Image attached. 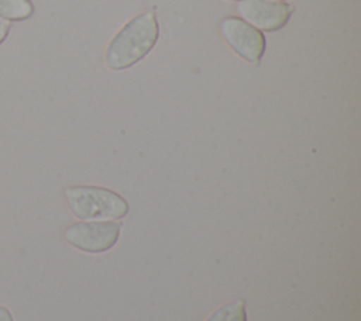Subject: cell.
I'll return each instance as SVG.
<instances>
[{"instance_id":"cell-1","label":"cell","mask_w":361,"mask_h":321,"mask_svg":"<svg viewBox=\"0 0 361 321\" xmlns=\"http://www.w3.org/2000/svg\"><path fill=\"white\" fill-rule=\"evenodd\" d=\"M159 38V24L152 11L127 21L109 42L104 63L111 70H124L142 61Z\"/></svg>"},{"instance_id":"cell-2","label":"cell","mask_w":361,"mask_h":321,"mask_svg":"<svg viewBox=\"0 0 361 321\" xmlns=\"http://www.w3.org/2000/svg\"><path fill=\"white\" fill-rule=\"evenodd\" d=\"M69 210L79 220H118L128 213L127 201L113 190L97 186L65 189Z\"/></svg>"},{"instance_id":"cell-3","label":"cell","mask_w":361,"mask_h":321,"mask_svg":"<svg viewBox=\"0 0 361 321\" xmlns=\"http://www.w3.org/2000/svg\"><path fill=\"white\" fill-rule=\"evenodd\" d=\"M226 45L241 59L258 63L264 56L267 41L264 34L240 17H226L219 25Z\"/></svg>"},{"instance_id":"cell-4","label":"cell","mask_w":361,"mask_h":321,"mask_svg":"<svg viewBox=\"0 0 361 321\" xmlns=\"http://www.w3.org/2000/svg\"><path fill=\"white\" fill-rule=\"evenodd\" d=\"M121 224L113 221H79L69 225L63 237L75 248L86 252H103L116 245Z\"/></svg>"},{"instance_id":"cell-5","label":"cell","mask_w":361,"mask_h":321,"mask_svg":"<svg viewBox=\"0 0 361 321\" xmlns=\"http://www.w3.org/2000/svg\"><path fill=\"white\" fill-rule=\"evenodd\" d=\"M237 13L250 25L259 31L274 32L285 27L293 13V7L274 0H240Z\"/></svg>"},{"instance_id":"cell-6","label":"cell","mask_w":361,"mask_h":321,"mask_svg":"<svg viewBox=\"0 0 361 321\" xmlns=\"http://www.w3.org/2000/svg\"><path fill=\"white\" fill-rule=\"evenodd\" d=\"M35 8L31 0H0V20L20 23L32 17Z\"/></svg>"},{"instance_id":"cell-7","label":"cell","mask_w":361,"mask_h":321,"mask_svg":"<svg viewBox=\"0 0 361 321\" xmlns=\"http://www.w3.org/2000/svg\"><path fill=\"white\" fill-rule=\"evenodd\" d=\"M206 321H247L245 304L243 300L228 303L212 313Z\"/></svg>"},{"instance_id":"cell-8","label":"cell","mask_w":361,"mask_h":321,"mask_svg":"<svg viewBox=\"0 0 361 321\" xmlns=\"http://www.w3.org/2000/svg\"><path fill=\"white\" fill-rule=\"evenodd\" d=\"M10 31H11V24L0 20V45L7 39Z\"/></svg>"},{"instance_id":"cell-9","label":"cell","mask_w":361,"mask_h":321,"mask_svg":"<svg viewBox=\"0 0 361 321\" xmlns=\"http://www.w3.org/2000/svg\"><path fill=\"white\" fill-rule=\"evenodd\" d=\"M0 321H14L10 310L3 304H0Z\"/></svg>"},{"instance_id":"cell-10","label":"cell","mask_w":361,"mask_h":321,"mask_svg":"<svg viewBox=\"0 0 361 321\" xmlns=\"http://www.w3.org/2000/svg\"><path fill=\"white\" fill-rule=\"evenodd\" d=\"M228 1H240V0H228Z\"/></svg>"},{"instance_id":"cell-11","label":"cell","mask_w":361,"mask_h":321,"mask_svg":"<svg viewBox=\"0 0 361 321\" xmlns=\"http://www.w3.org/2000/svg\"><path fill=\"white\" fill-rule=\"evenodd\" d=\"M274 1H283V0H274Z\"/></svg>"}]
</instances>
